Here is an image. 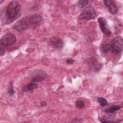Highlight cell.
<instances>
[{
    "label": "cell",
    "instance_id": "4",
    "mask_svg": "<svg viewBox=\"0 0 123 123\" xmlns=\"http://www.w3.org/2000/svg\"><path fill=\"white\" fill-rule=\"evenodd\" d=\"M96 16V11L91 5H89L82 11L81 12L79 18L81 19L89 20L93 19Z\"/></svg>",
    "mask_w": 123,
    "mask_h": 123
},
{
    "label": "cell",
    "instance_id": "12",
    "mask_svg": "<svg viewBox=\"0 0 123 123\" xmlns=\"http://www.w3.org/2000/svg\"><path fill=\"white\" fill-rule=\"evenodd\" d=\"M101 50L104 53H107L111 50V42L109 41H105L101 45Z\"/></svg>",
    "mask_w": 123,
    "mask_h": 123
},
{
    "label": "cell",
    "instance_id": "17",
    "mask_svg": "<svg viewBox=\"0 0 123 123\" xmlns=\"http://www.w3.org/2000/svg\"><path fill=\"white\" fill-rule=\"evenodd\" d=\"M9 86L8 88V93L10 96H12L14 94V91L13 89V84L12 82H10L9 84Z\"/></svg>",
    "mask_w": 123,
    "mask_h": 123
},
{
    "label": "cell",
    "instance_id": "13",
    "mask_svg": "<svg viewBox=\"0 0 123 123\" xmlns=\"http://www.w3.org/2000/svg\"><path fill=\"white\" fill-rule=\"evenodd\" d=\"M120 109H121V107L120 106L115 105V106H112L108 109H105L104 110V111L108 113H113L115 111L120 110Z\"/></svg>",
    "mask_w": 123,
    "mask_h": 123
},
{
    "label": "cell",
    "instance_id": "21",
    "mask_svg": "<svg viewBox=\"0 0 123 123\" xmlns=\"http://www.w3.org/2000/svg\"><path fill=\"white\" fill-rule=\"evenodd\" d=\"M40 105L41 107H45L47 105V103L45 101H41Z\"/></svg>",
    "mask_w": 123,
    "mask_h": 123
},
{
    "label": "cell",
    "instance_id": "7",
    "mask_svg": "<svg viewBox=\"0 0 123 123\" xmlns=\"http://www.w3.org/2000/svg\"><path fill=\"white\" fill-rule=\"evenodd\" d=\"M86 64L89 66L90 69L94 72H98L99 71L102 67V65L98 61L93 58H90L86 60Z\"/></svg>",
    "mask_w": 123,
    "mask_h": 123
},
{
    "label": "cell",
    "instance_id": "18",
    "mask_svg": "<svg viewBox=\"0 0 123 123\" xmlns=\"http://www.w3.org/2000/svg\"><path fill=\"white\" fill-rule=\"evenodd\" d=\"M66 62L68 64H72L74 62V60L73 59H68L66 61Z\"/></svg>",
    "mask_w": 123,
    "mask_h": 123
},
{
    "label": "cell",
    "instance_id": "16",
    "mask_svg": "<svg viewBox=\"0 0 123 123\" xmlns=\"http://www.w3.org/2000/svg\"><path fill=\"white\" fill-rule=\"evenodd\" d=\"M85 105V102L81 100H77L76 103H75V107L76 108L79 109H82L84 107Z\"/></svg>",
    "mask_w": 123,
    "mask_h": 123
},
{
    "label": "cell",
    "instance_id": "15",
    "mask_svg": "<svg viewBox=\"0 0 123 123\" xmlns=\"http://www.w3.org/2000/svg\"><path fill=\"white\" fill-rule=\"evenodd\" d=\"M88 2H89L88 0H79L78 2V5L80 8H83L87 5Z\"/></svg>",
    "mask_w": 123,
    "mask_h": 123
},
{
    "label": "cell",
    "instance_id": "10",
    "mask_svg": "<svg viewBox=\"0 0 123 123\" xmlns=\"http://www.w3.org/2000/svg\"><path fill=\"white\" fill-rule=\"evenodd\" d=\"M104 4L112 14H115L118 12V7L114 1L112 0H105L103 1Z\"/></svg>",
    "mask_w": 123,
    "mask_h": 123
},
{
    "label": "cell",
    "instance_id": "14",
    "mask_svg": "<svg viewBox=\"0 0 123 123\" xmlns=\"http://www.w3.org/2000/svg\"><path fill=\"white\" fill-rule=\"evenodd\" d=\"M98 100L100 105L102 106H105L108 104V101L104 98L99 97L98 98Z\"/></svg>",
    "mask_w": 123,
    "mask_h": 123
},
{
    "label": "cell",
    "instance_id": "19",
    "mask_svg": "<svg viewBox=\"0 0 123 123\" xmlns=\"http://www.w3.org/2000/svg\"><path fill=\"white\" fill-rule=\"evenodd\" d=\"M99 121L101 122V123H112V122H114L113 121H109V120H107L106 119H104L103 118H99Z\"/></svg>",
    "mask_w": 123,
    "mask_h": 123
},
{
    "label": "cell",
    "instance_id": "2",
    "mask_svg": "<svg viewBox=\"0 0 123 123\" xmlns=\"http://www.w3.org/2000/svg\"><path fill=\"white\" fill-rule=\"evenodd\" d=\"M20 7L19 3L16 1H11L7 6L5 16L8 23L13 22L17 19L20 14Z\"/></svg>",
    "mask_w": 123,
    "mask_h": 123
},
{
    "label": "cell",
    "instance_id": "22",
    "mask_svg": "<svg viewBox=\"0 0 123 123\" xmlns=\"http://www.w3.org/2000/svg\"><path fill=\"white\" fill-rule=\"evenodd\" d=\"M4 1V0H0V4H1V3L2 2H3Z\"/></svg>",
    "mask_w": 123,
    "mask_h": 123
},
{
    "label": "cell",
    "instance_id": "5",
    "mask_svg": "<svg viewBox=\"0 0 123 123\" xmlns=\"http://www.w3.org/2000/svg\"><path fill=\"white\" fill-rule=\"evenodd\" d=\"M47 76L46 73L42 70L34 71L30 74V77L32 82H40L43 81Z\"/></svg>",
    "mask_w": 123,
    "mask_h": 123
},
{
    "label": "cell",
    "instance_id": "8",
    "mask_svg": "<svg viewBox=\"0 0 123 123\" xmlns=\"http://www.w3.org/2000/svg\"><path fill=\"white\" fill-rule=\"evenodd\" d=\"M49 43L52 47L56 49H62L64 46L63 40L59 37H52L49 39Z\"/></svg>",
    "mask_w": 123,
    "mask_h": 123
},
{
    "label": "cell",
    "instance_id": "9",
    "mask_svg": "<svg viewBox=\"0 0 123 123\" xmlns=\"http://www.w3.org/2000/svg\"><path fill=\"white\" fill-rule=\"evenodd\" d=\"M98 21L99 24V27L102 32L107 36H110L111 34V32L108 27L107 22L105 19L103 17H100L98 18Z\"/></svg>",
    "mask_w": 123,
    "mask_h": 123
},
{
    "label": "cell",
    "instance_id": "6",
    "mask_svg": "<svg viewBox=\"0 0 123 123\" xmlns=\"http://www.w3.org/2000/svg\"><path fill=\"white\" fill-rule=\"evenodd\" d=\"M16 37L15 36L11 33H7L4 35L0 38V43L4 46H10L15 43Z\"/></svg>",
    "mask_w": 123,
    "mask_h": 123
},
{
    "label": "cell",
    "instance_id": "11",
    "mask_svg": "<svg viewBox=\"0 0 123 123\" xmlns=\"http://www.w3.org/2000/svg\"><path fill=\"white\" fill-rule=\"evenodd\" d=\"M37 87V84L35 83V82H32L28 84L25 86L23 89L22 90L24 92L26 91H32L35 89H36Z\"/></svg>",
    "mask_w": 123,
    "mask_h": 123
},
{
    "label": "cell",
    "instance_id": "1",
    "mask_svg": "<svg viewBox=\"0 0 123 123\" xmlns=\"http://www.w3.org/2000/svg\"><path fill=\"white\" fill-rule=\"evenodd\" d=\"M41 21V18L38 14L25 16L18 20L13 25V28L18 31L22 32L26 30L30 26L38 24Z\"/></svg>",
    "mask_w": 123,
    "mask_h": 123
},
{
    "label": "cell",
    "instance_id": "3",
    "mask_svg": "<svg viewBox=\"0 0 123 123\" xmlns=\"http://www.w3.org/2000/svg\"><path fill=\"white\" fill-rule=\"evenodd\" d=\"M123 48V40L121 37H114L111 42V50L114 54L121 53Z\"/></svg>",
    "mask_w": 123,
    "mask_h": 123
},
{
    "label": "cell",
    "instance_id": "20",
    "mask_svg": "<svg viewBox=\"0 0 123 123\" xmlns=\"http://www.w3.org/2000/svg\"><path fill=\"white\" fill-rule=\"evenodd\" d=\"M5 53V49L4 47L1 46L0 49V56H2L4 55Z\"/></svg>",
    "mask_w": 123,
    "mask_h": 123
}]
</instances>
